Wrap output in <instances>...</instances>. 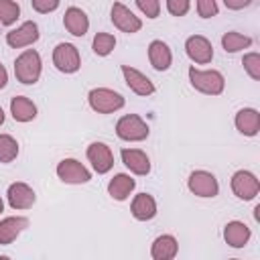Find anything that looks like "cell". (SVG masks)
<instances>
[{"label": "cell", "mask_w": 260, "mask_h": 260, "mask_svg": "<svg viewBox=\"0 0 260 260\" xmlns=\"http://www.w3.org/2000/svg\"><path fill=\"white\" fill-rule=\"evenodd\" d=\"M14 75L24 85L37 83L41 77V55L32 49H26L24 53H20L14 61Z\"/></svg>", "instance_id": "1"}, {"label": "cell", "mask_w": 260, "mask_h": 260, "mask_svg": "<svg viewBox=\"0 0 260 260\" xmlns=\"http://www.w3.org/2000/svg\"><path fill=\"white\" fill-rule=\"evenodd\" d=\"M189 81L191 85L201 91V93H207V95H219L223 91V75L215 69H207V71H201V69H195L191 67L189 69Z\"/></svg>", "instance_id": "2"}, {"label": "cell", "mask_w": 260, "mask_h": 260, "mask_svg": "<svg viewBox=\"0 0 260 260\" xmlns=\"http://www.w3.org/2000/svg\"><path fill=\"white\" fill-rule=\"evenodd\" d=\"M89 100V106L93 112L98 114H112L120 108H124V98L114 91V89H108V87H95L89 91L87 95Z\"/></svg>", "instance_id": "3"}, {"label": "cell", "mask_w": 260, "mask_h": 260, "mask_svg": "<svg viewBox=\"0 0 260 260\" xmlns=\"http://www.w3.org/2000/svg\"><path fill=\"white\" fill-rule=\"evenodd\" d=\"M116 134L122 138V140H128V142H140L148 136V126L146 122L136 116V114H126L118 120L116 124Z\"/></svg>", "instance_id": "4"}, {"label": "cell", "mask_w": 260, "mask_h": 260, "mask_svg": "<svg viewBox=\"0 0 260 260\" xmlns=\"http://www.w3.org/2000/svg\"><path fill=\"white\" fill-rule=\"evenodd\" d=\"M53 65L61 71V73H75L81 67V59H79V51L75 45L71 43H59L53 51Z\"/></svg>", "instance_id": "5"}, {"label": "cell", "mask_w": 260, "mask_h": 260, "mask_svg": "<svg viewBox=\"0 0 260 260\" xmlns=\"http://www.w3.org/2000/svg\"><path fill=\"white\" fill-rule=\"evenodd\" d=\"M57 177L63 181V183H69V185H81V183H87L91 179V173L75 158H63L59 165H57Z\"/></svg>", "instance_id": "6"}, {"label": "cell", "mask_w": 260, "mask_h": 260, "mask_svg": "<svg viewBox=\"0 0 260 260\" xmlns=\"http://www.w3.org/2000/svg\"><path fill=\"white\" fill-rule=\"evenodd\" d=\"M187 187L191 193H195L197 197H215L217 191H219V185H217V179L207 173V171H193L189 175V181H187Z\"/></svg>", "instance_id": "7"}, {"label": "cell", "mask_w": 260, "mask_h": 260, "mask_svg": "<svg viewBox=\"0 0 260 260\" xmlns=\"http://www.w3.org/2000/svg\"><path fill=\"white\" fill-rule=\"evenodd\" d=\"M232 191H234L236 197H240L244 201H250V199H254L258 195L260 183H258V179H256L254 173H250V171H238L232 177Z\"/></svg>", "instance_id": "8"}, {"label": "cell", "mask_w": 260, "mask_h": 260, "mask_svg": "<svg viewBox=\"0 0 260 260\" xmlns=\"http://www.w3.org/2000/svg\"><path fill=\"white\" fill-rule=\"evenodd\" d=\"M110 18H112V22H114L116 28H120L122 32H128V35L138 32L142 28V20L130 8H126L122 2H114L112 12H110Z\"/></svg>", "instance_id": "9"}, {"label": "cell", "mask_w": 260, "mask_h": 260, "mask_svg": "<svg viewBox=\"0 0 260 260\" xmlns=\"http://www.w3.org/2000/svg\"><path fill=\"white\" fill-rule=\"evenodd\" d=\"M185 51H187L189 59L195 61V63H199V65H205V63H209V61L213 59V47H211V43H209L205 37H201V35L189 37V39L185 41Z\"/></svg>", "instance_id": "10"}, {"label": "cell", "mask_w": 260, "mask_h": 260, "mask_svg": "<svg viewBox=\"0 0 260 260\" xmlns=\"http://www.w3.org/2000/svg\"><path fill=\"white\" fill-rule=\"evenodd\" d=\"M87 160L91 162L93 171L104 175L108 173L112 167H114V156H112V150L108 144L104 142H91L87 146Z\"/></svg>", "instance_id": "11"}, {"label": "cell", "mask_w": 260, "mask_h": 260, "mask_svg": "<svg viewBox=\"0 0 260 260\" xmlns=\"http://www.w3.org/2000/svg\"><path fill=\"white\" fill-rule=\"evenodd\" d=\"M35 41H39V26H37V22H32V20L22 22L18 28H14V30H10V32L6 35V43H8L10 47H14V49L28 47V45H32Z\"/></svg>", "instance_id": "12"}, {"label": "cell", "mask_w": 260, "mask_h": 260, "mask_svg": "<svg viewBox=\"0 0 260 260\" xmlns=\"http://www.w3.org/2000/svg\"><path fill=\"white\" fill-rule=\"evenodd\" d=\"M122 73H124V79H126V85L136 93V95H150L154 93V85L152 81L140 73L138 69L130 67V65H122Z\"/></svg>", "instance_id": "13"}, {"label": "cell", "mask_w": 260, "mask_h": 260, "mask_svg": "<svg viewBox=\"0 0 260 260\" xmlns=\"http://www.w3.org/2000/svg\"><path fill=\"white\" fill-rule=\"evenodd\" d=\"M37 195L26 183H12L8 187V203L12 209H28L32 207Z\"/></svg>", "instance_id": "14"}, {"label": "cell", "mask_w": 260, "mask_h": 260, "mask_svg": "<svg viewBox=\"0 0 260 260\" xmlns=\"http://www.w3.org/2000/svg\"><path fill=\"white\" fill-rule=\"evenodd\" d=\"M63 24H65V28H67L73 37H83V35L87 32V28H89V18H87V14H85L81 8L71 6V8L65 10Z\"/></svg>", "instance_id": "15"}, {"label": "cell", "mask_w": 260, "mask_h": 260, "mask_svg": "<svg viewBox=\"0 0 260 260\" xmlns=\"http://www.w3.org/2000/svg\"><path fill=\"white\" fill-rule=\"evenodd\" d=\"M236 128L244 134V136H256L260 130V114L254 108H242L236 114Z\"/></svg>", "instance_id": "16"}, {"label": "cell", "mask_w": 260, "mask_h": 260, "mask_svg": "<svg viewBox=\"0 0 260 260\" xmlns=\"http://www.w3.org/2000/svg\"><path fill=\"white\" fill-rule=\"evenodd\" d=\"M122 162L134 173V175H148L150 173V160L146 152L138 148H122Z\"/></svg>", "instance_id": "17"}, {"label": "cell", "mask_w": 260, "mask_h": 260, "mask_svg": "<svg viewBox=\"0 0 260 260\" xmlns=\"http://www.w3.org/2000/svg\"><path fill=\"white\" fill-rule=\"evenodd\" d=\"M148 59H150V65L156 69V71H167L171 67V61H173V53L169 49L167 43L162 41H152L148 45Z\"/></svg>", "instance_id": "18"}, {"label": "cell", "mask_w": 260, "mask_h": 260, "mask_svg": "<svg viewBox=\"0 0 260 260\" xmlns=\"http://www.w3.org/2000/svg\"><path fill=\"white\" fill-rule=\"evenodd\" d=\"M28 225V219L26 217H20V215H14V217H4L0 221V244L6 246V244H12L18 234Z\"/></svg>", "instance_id": "19"}, {"label": "cell", "mask_w": 260, "mask_h": 260, "mask_svg": "<svg viewBox=\"0 0 260 260\" xmlns=\"http://www.w3.org/2000/svg\"><path fill=\"white\" fill-rule=\"evenodd\" d=\"M223 240L232 248H244L250 240V228L244 221H230L223 228Z\"/></svg>", "instance_id": "20"}, {"label": "cell", "mask_w": 260, "mask_h": 260, "mask_svg": "<svg viewBox=\"0 0 260 260\" xmlns=\"http://www.w3.org/2000/svg\"><path fill=\"white\" fill-rule=\"evenodd\" d=\"M132 215L138 221H148L156 215V201L148 193H138L132 201Z\"/></svg>", "instance_id": "21"}, {"label": "cell", "mask_w": 260, "mask_h": 260, "mask_svg": "<svg viewBox=\"0 0 260 260\" xmlns=\"http://www.w3.org/2000/svg\"><path fill=\"white\" fill-rule=\"evenodd\" d=\"M177 250H179V244L173 236L169 234H162L158 236L154 242H152V250H150V256L154 260H171L177 256Z\"/></svg>", "instance_id": "22"}, {"label": "cell", "mask_w": 260, "mask_h": 260, "mask_svg": "<svg viewBox=\"0 0 260 260\" xmlns=\"http://www.w3.org/2000/svg\"><path fill=\"white\" fill-rule=\"evenodd\" d=\"M134 187H136V181H134L130 175L120 173V175H116V177L108 183V193H110L112 199L124 201V199L134 191Z\"/></svg>", "instance_id": "23"}, {"label": "cell", "mask_w": 260, "mask_h": 260, "mask_svg": "<svg viewBox=\"0 0 260 260\" xmlns=\"http://www.w3.org/2000/svg\"><path fill=\"white\" fill-rule=\"evenodd\" d=\"M10 114H12V118H14L16 122H30V120L37 116V106H35L28 98L16 95V98H12V102H10Z\"/></svg>", "instance_id": "24"}, {"label": "cell", "mask_w": 260, "mask_h": 260, "mask_svg": "<svg viewBox=\"0 0 260 260\" xmlns=\"http://www.w3.org/2000/svg\"><path fill=\"white\" fill-rule=\"evenodd\" d=\"M221 45H223L225 53H238V51H242V49H248V47L252 45V39H250V37H244V35H240V32L230 30V32H225V35L221 37Z\"/></svg>", "instance_id": "25"}, {"label": "cell", "mask_w": 260, "mask_h": 260, "mask_svg": "<svg viewBox=\"0 0 260 260\" xmlns=\"http://www.w3.org/2000/svg\"><path fill=\"white\" fill-rule=\"evenodd\" d=\"M18 156V142L10 134H0V162H12Z\"/></svg>", "instance_id": "26"}, {"label": "cell", "mask_w": 260, "mask_h": 260, "mask_svg": "<svg viewBox=\"0 0 260 260\" xmlns=\"http://www.w3.org/2000/svg\"><path fill=\"white\" fill-rule=\"evenodd\" d=\"M114 47H116L114 35H110V32H98L93 37V53L95 55L106 57V55H110L114 51Z\"/></svg>", "instance_id": "27"}, {"label": "cell", "mask_w": 260, "mask_h": 260, "mask_svg": "<svg viewBox=\"0 0 260 260\" xmlns=\"http://www.w3.org/2000/svg\"><path fill=\"white\" fill-rule=\"evenodd\" d=\"M20 16V6L14 0H0V24H12Z\"/></svg>", "instance_id": "28"}, {"label": "cell", "mask_w": 260, "mask_h": 260, "mask_svg": "<svg viewBox=\"0 0 260 260\" xmlns=\"http://www.w3.org/2000/svg\"><path fill=\"white\" fill-rule=\"evenodd\" d=\"M242 65L252 79H256V81L260 79V55L258 53H246L242 59Z\"/></svg>", "instance_id": "29"}, {"label": "cell", "mask_w": 260, "mask_h": 260, "mask_svg": "<svg viewBox=\"0 0 260 260\" xmlns=\"http://www.w3.org/2000/svg\"><path fill=\"white\" fill-rule=\"evenodd\" d=\"M136 6L148 18H156L160 12V0H136Z\"/></svg>", "instance_id": "30"}, {"label": "cell", "mask_w": 260, "mask_h": 260, "mask_svg": "<svg viewBox=\"0 0 260 260\" xmlns=\"http://www.w3.org/2000/svg\"><path fill=\"white\" fill-rule=\"evenodd\" d=\"M197 12L201 18H211L217 14V2L215 0H197Z\"/></svg>", "instance_id": "31"}, {"label": "cell", "mask_w": 260, "mask_h": 260, "mask_svg": "<svg viewBox=\"0 0 260 260\" xmlns=\"http://www.w3.org/2000/svg\"><path fill=\"white\" fill-rule=\"evenodd\" d=\"M167 10L173 16H183L189 10V0H167Z\"/></svg>", "instance_id": "32"}, {"label": "cell", "mask_w": 260, "mask_h": 260, "mask_svg": "<svg viewBox=\"0 0 260 260\" xmlns=\"http://www.w3.org/2000/svg\"><path fill=\"white\" fill-rule=\"evenodd\" d=\"M57 6H59V0H32V8L37 12H41V14L53 12Z\"/></svg>", "instance_id": "33"}, {"label": "cell", "mask_w": 260, "mask_h": 260, "mask_svg": "<svg viewBox=\"0 0 260 260\" xmlns=\"http://www.w3.org/2000/svg\"><path fill=\"white\" fill-rule=\"evenodd\" d=\"M252 0H223V4L230 8V10H240L244 6H248Z\"/></svg>", "instance_id": "34"}, {"label": "cell", "mask_w": 260, "mask_h": 260, "mask_svg": "<svg viewBox=\"0 0 260 260\" xmlns=\"http://www.w3.org/2000/svg\"><path fill=\"white\" fill-rule=\"evenodd\" d=\"M6 81H8V73H6L4 65L0 63V89H2V87H6Z\"/></svg>", "instance_id": "35"}, {"label": "cell", "mask_w": 260, "mask_h": 260, "mask_svg": "<svg viewBox=\"0 0 260 260\" xmlns=\"http://www.w3.org/2000/svg\"><path fill=\"white\" fill-rule=\"evenodd\" d=\"M4 122V112H2V108H0V124Z\"/></svg>", "instance_id": "36"}, {"label": "cell", "mask_w": 260, "mask_h": 260, "mask_svg": "<svg viewBox=\"0 0 260 260\" xmlns=\"http://www.w3.org/2000/svg\"><path fill=\"white\" fill-rule=\"evenodd\" d=\"M4 211V203H2V199H0V213Z\"/></svg>", "instance_id": "37"}]
</instances>
